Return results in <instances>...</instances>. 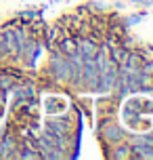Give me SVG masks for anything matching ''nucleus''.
<instances>
[{
  "label": "nucleus",
  "instance_id": "f8f14e48",
  "mask_svg": "<svg viewBox=\"0 0 153 160\" xmlns=\"http://www.w3.org/2000/svg\"><path fill=\"white\" fill-rule=\"evenodd\" d=\"M109 158L113 160H122V158H132V150H130V145L128 143H124V145H118L113 152H109Z\"/></svg>",
  "mask_w": 153,
  "mask_h": 160
},
{
  "label": "nucleus",
  "instance_id": "423d86ee",
  "mask_svg": "<svg viewBox=\"0 0 153 160\" xmlns=\"http://www.w3.org/2000/svg\"><path fill=\"white\" fill-rule=\"evenodd\" d=\"M2 32V44H4V57L7 59H15L17 53H19V44H17V38H15V30L13 25H8Z\"/></svg>",
  "mask_w": 153,
  "mask_h": 160
},
{
  "label": "nucleus",
  "instance_id": "a211bd4d",
  "mask_svg": "<svg viewBox=\"0 0 153 160\" xmlns=\"http://www.w3.org/2000/svg\"><path fill=\"white\" fill-rule=\"evenodd\" d=\"M149 2H151V4H153V0H149Z\"/></svg>",
  "mask_w": 153,
  "mask_h": 160
},
{
  "label": "nucleus",
  "instance_id": "20e7f679",
  "mask_svg": "<svg viewBox=\"0 0 153 160\" xmlns=\"http://www.w3.org/2000/svg\"><path fill=\"white\" fill-rule=\"evenodd\" d=\"M44 131H46V133H53V135L69 137V133H72V120L69 118H61V116L49 118L46 124H44Z\"/></svg>",
  "mask_w": 153,
  "mask_h": 160
},
{
  "label": "nucleus",
  "instance_id": "4468645a",
  "mask_svg": "<svg viewBox=\"0 0 153 160\" xmlns=\"http://www.w3.org/2000/svg\"><path fill=\"white\" fill-rule=\"evenodd\" d=\"M17 84L15 76H11V74H0V91H7L11 93V88Z\"/></svg>",
  "mask_w": 153,
  "mask_h": 160
},
{
  "label": "nucleus",
  "instance_id": "2eb2a0df",
  "mask_svg": "<svg viewBox=\"0 0 153 160\" xmlns=\"http://www.w3.org/2000/svg\"><path fill=\"white\" fill-rule=\"evenodd\" d=\"M145 17H147V13H145V11H141V13H134V15L126 17V25H128V28H132V25L141 23V21H143Z\"/></svg>",
  "mask_w": 153,
  "mask_h": 160
},
{
  "label": "nucleus",
  "instance_id": "1a4fd4ad",
  "mask_svg": "<svg viewBox=\"0 0 153 160\" xmlns=\"http://www.w3.org/2000/svg\"><path fill=\"white\" fill-rule=\"evenodd\" d=\"M128 55H130V51L126 47H118V44L109 47V59H111L113 63L124 65V63H126V59H128Z\"/></svg>",
  "mask_w": 153,
  "mask_h": 160
},
{
  "label": "nucleus",
  "instance_id": "9b49d317",
  "mask_svg": "<svg viewBox=\"0 0 153 160\" xmlns=\"http://www.w3.org/2000/svg\"><path fill=\"white\" fill-rule=\"evenodd\" d=\"M76 51H78V42H76V40H72V38L61 40V44H59V53H63L65 57H72Z\"/></svg>",
  "mask_w": 153,
  "mask_h": 160
},
{
  "label": "nucleus",
  "instance_id": "dca6fc26",
  "mask_svg": "<svg viewBox=\"0 0 153 160\" xmlns=\"http://www.w3.org/2000/svg\"><path fill=\"white\" fill-rule=\"evenodd\" d=\"M132 2H134V4H147L149 0H132Z\"/></svg>",
  "mask_w": 153,
  "mask_h": 160
},
{
  "label": "nucleus",
  "instance_id": "6e6552de",
  "mask_svg": "<svg viewBox=\"0 0 153 160\" xmlns=\"http://www.w3.org/2000/svg\"><path fill=\"white\" fill-rule=\"evenodd\" d=\"M78 51H80V55L84 57V59H92L99 51V44L92 38H82L80 42H78Z\"/></svg>",
  "mask_w": 153,
  "mask_h": 160
},
{
  "label": "nucleus",
  "instance_id": "f3484780",
  "mask_svg": "<svg viewBox=\"0 0 153 160\" xmlns=\"http://www.w3.org/2000/svg\"><path fill=\"white\" fill-rule=\"evenodd\" d=\"M0 61H4V55H2V53H0Z\"/></svg>",
  "mask_w": 153,
  "mask_h": 160
},
{
  "label": "nucleus",
  "instance_id": "ddd939ff",
  "mask_svg": "<svg viewBox=\"0 0 153 160\" xmlns=\"http://www.w3.org/2000/svg\"><path fill=\"white\" fill-rule=\"evenodd\" d=\"M15 158H21V160H38L42 158L40 152L38 150H34V148H23V150H17Z\"/></svg>",
  "mask_w": 153,
  "mask_h": 160
},
{
  "label": "nucleus",
  "instance_id": "0eeeda50",
  "mask_svg": "<svg viewBox=\"0 0 153 160\" xmlns=\"http://www.w3.org/2000/svg\"><path fill=\"white\" fill-rule=\"evenodd\" d=\"M17 150H19L17 139L11 135V133L0 137V158H15Z\"/></svg>",
  "mask_w": 153,
  "mask_h": 160
},
{
  "label": "nucleus",
  "instance_id": "9d476101",
  "mask_svg": "<svg viewBox=\"0 0 153 160\" xmlns=\"http://www.w3.org/2000/svg\"><path fill=\"white\" fill-rule=\"evenodd\" d=\"M122 70L126 74H130V72H138V70H143V59H141V55H137V53H130L128 55V59H126V63L124 65H120Z\"/></svg>",
  "mask_w": 153,
  "mask_h": 160
},
{
  "label": "nucleus",
  "instance_id": "f03ea898",
  "mask_svg": "<svg viewBox=\"0 0 153 160\" xmlns=\"http://www.w3.org/2000/svg\"><path fill=\"white\" fill-rule=\"evenodd\" d=\"M80 91L86 93H99V70L95 59H84L80 76Z\"/></svg>",
  "mask_w": 153,
  "mask_h": 160
},
{
  "label": "nucleus",
  "instance_id": "7ed1b4c3",
  "mask_svg": "<svg viewBox=\"0 0 153 160\" xmlns=\"http://www.w3.org/2000/svg\"><path fill=\"white\" fill-rule=\"evenodd\" d=\"M118 72H120V65L113 63L109 59L107 65L99 72V93H111L113 84H115V78H118Z\"/></svg>",
  "mask_w": 153,
  "mask_h": 160
},
{
  "label": "nucleus",
  "instance_id": "f257e3e1",
  "mask_svg": "<svg viewBox=\"0 0 153 160\" xmlns=\"http://www.w3.org/2000/svg\"><path fill=\"white\" fill-rule=\"evenodd\" d=\"M49 76L53 78V82L69 84V57H65L63 53H59V51H57L55 55L50 57Z\"/></svg>",
  "mask_w": 153,
  "mask_h": 160
},
{
  "label": "nucleus",
  "instance_id": "39448f33",
  "mask_svg": "<svg viewBox=\"0 0 153 160\" xmlns=\"http://www.w3.org/2000/svg\"><path fill=\"white\" fill-rule=\"evenodd\" d=\"M101 137H103L107 143H122V141L126 139V133H124V131H122L115 122L105 120L103 127H101Z\"/></svg>",
  "mask_w": 153,
  "mask_h": 160
}]
</instances>
